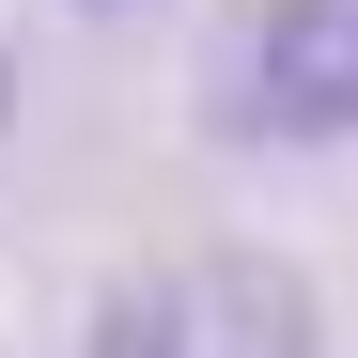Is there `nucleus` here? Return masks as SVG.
Returning a JSON list of instances; mask_svg holds the SVG:
<instances>
[{
  "label": "nucleus",
  "mask_w": 358,
  "mask_h": 358,
  "mask_svg": "<svg viewBox=\"0 0 358 358\" xmlns=\"http://www.w3.org/2000/svg\"><path fill=\"white\" fill-rule=\"evenodd\" d=\"M78 358H327V312L280 250H171L94 296Z\"/></svg>",
  "instance_id": "nucleus-1"
},
{
  "label": "nucleus",
  "mask_w": 358,
  "mask_h": 358,
  "mask_svg": "<svg viewBox=\"0 0 358 358\" xmlns=\"http://www.w3.org/2000/svg\"><path fill=\"white\" fill-rule=\"evenodd\" d=\"M218 141H358V0H265L203 63Z\"/></svg>",
  "instance_id": "nucleus-2"
},
{
  "label": "nucleus",
  "mask_w": 358,
  "mask_h": 358,
  "mask_svg": "<svg viewBox=\"0 0 358 358\" xmlns=\"http://www.w3.org/2000/svg\"><path fill=\"white\" fill-rule=\"evenodd\" d=\"M0 141H16V47H0Z\"/></svg>",
  "instance_id": "nucleus-3"
},
{
  "label": "nucleus",
  "mask_w": 358,
  "mask_h": 358,
  "mask_svg": "<svg viewBox=\"0 0 358 358\" xmlns=\"http://www.w3.org/2000/svg\"><path fill=\"white\" fill-rule=\"evenodd\" d=\"M94 16H109V0H94Z\"/></svg>",
  "instance_id": "nucleus-4"
}]
</instances>
